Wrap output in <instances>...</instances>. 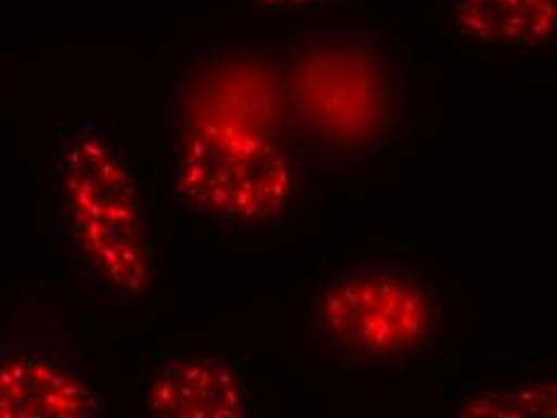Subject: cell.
Masks as SVG:
<instances>
[{"instance_id":"obj_1","label":"cell","mask_w":557,"mask_h":418,"mask_svg":"<svg viewBox=\"0 0 557 418\" xmlns=\"http://www.w3.org/2000/svg\"><path fill=\"white\" fill-rule=\"evenodd\" d=\"M53 229L99 298L131 306L154 288V253L135 164L107 125L83 121L58 133Z\"/></svg>"},{"instance_id":"obj_2","label":"cell","mask_w":557,"mask_h":418,"mask_svg":"<svg viewBox=\"0 0 557 418\" xmlns=\"http://www.w3.org/2000/svg\"><path fill=\"white\" fill-rule=\"evenodd\" d=\"M171 185L185 207L216 224L264 229L292 209L296 173L270 125L243 103L219 101L178 135Z\"/></svg>"},{"instance_id":"obj_3","label":"cell","mask_w":557,"mask_h":418,"mask_svg":"<svg viewBox=\"0 0 557 418\" xmlns=\"http://www.w3.org/2000/svg\"><path fill=\"white\" fill-rule=\"evenodd\" d=\"M318 320L322 334L342 352L368 361H389L413 354L431 340L435 306L411 276L356 270L334 276L322 288Z\"/></svg>"},{"instance_id":"obj_4","label":"cell","mask_w":557,"mask_h":418,"mask_svg":"<svg viewBox=\"0 0 557 418\" xmlns=\"http://www.w3.org/2000/svg\"><path fill=\"white\" fill-rule=\"evenodd\" d=\"M0 418H101L95 380L61 324H13L0 336Z\"/></svg>"},{"instance_id":"obj_5","label":"cell","mask_w":557,"mask_h":418,"mask_svg":"<svg viewBox=\"0 0 557 418\" xmlns=\"http://www.w3.org/2000/svg\"><path fill=\"white\" fill-rule=\"evenodd\" d=\"M133 406L137 418H250L246 382L205 352L149 356L133 380Z\"/></svg>"},{"instance_id":"obj_6","label":"cell","mask_w":557,"mask_h":418,"mask_svg":"<svg viewBox=\"0 0 557 418\" xmlns=\"http://www.w3.org/2000/svg\"><path fill=\"white\" fill-rule=\"evenodd\" d=\"M455 29L493 49H539L557 37V0H455Z\"/></svg>"},{"instance_id":"obj_7","label":"cell","mask_w":557,"mask_h":418,"mask_svg":"<svg viewBox=\"0 0 557 418\" xmlns=\"http://www.w3.org/2000/svg\"><path fill=\"white\" fill-rule=\"evenodd\" d=\"M451 418H557V376L471 390L455 404Z\"/></svg>"},{"instance_id":"obj_8","label":"cell","mask_w":557,"mask_h":418,"mask_svg":"<svg viewBox=\"0 0 557 418\" xmlns=\"http://www.w3.org/2000/svg\"><path fill=\"white\" fill-rule=\"evenodd\" d=\"M262 8L270 10H282V13H296V10H310V8H320L330 0H255Z\"/></svg>"}]
</instances>
